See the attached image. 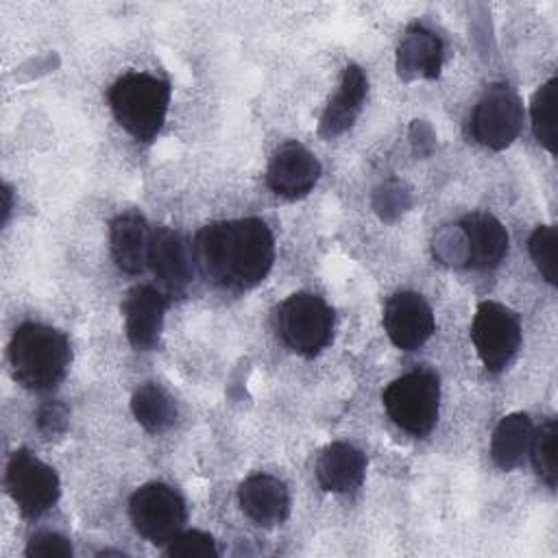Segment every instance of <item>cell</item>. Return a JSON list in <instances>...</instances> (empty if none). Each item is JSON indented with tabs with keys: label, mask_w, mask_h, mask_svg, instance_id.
Listing matches in <instances>:
<instances>
[{
	"label": "cell",
	"mask_w": 558,
	"mask_h": 558,
	"mask_svg": "<svg viewBox=\"0 0 558 558\" xmlns=\"http://www.w3.org/2000/svg\"><path fill=\"white\" fill-rule=\"evenodd\" d=\"M192 257L209 283L248 290L272 268L275 240L259 218L211 222L196 233Z\"/></svg>",
	"instance_id": "cell-1"
},
{
	"label": "cell",
	"mask_w": 558,
	"mask_h": 558,
	"mask_svg": "<svg viewBox=\"0 0 558 558\" xmlns=\"http://www.w3.org/2000/svg\"><path fill=\"white\" fill-rule=\"evenodd\" d=\"M72 351L68 338L48 325L24 323L9 342L13 377L28 390L46 392L59 386L70 366Z\"/></svg>",
	"instance_id": "cell-2"
},
{
	"label": "cell",
	"mask_w": 558,
	"mask_h": 558,
	"mask_svg": "<svg viewBox=\"0 0 558 558\" xmlns=\"http://www.w3.org/2000/svg\"><path fill=\"white\" fill-rule=\"evenodd\" d=\"M168 102V81L146 72H129L109 89V105L118 124L140 142H150L159 133Z\"/></svg>",
	"instance_id": "cell-3"
},
{
	"label": "cell",
	"mask_w": 558,
	"mask_h": 558,
	"mask_svg": "<svg viewBox=\"0 0 558 558\" xmlns=\"http://www.w3.org/2000/svg\"><path fill=\"white\" fill-rule=\"evenodd\" d=\"M381 399L388 416L401 429L425 436L438 418L440 384L434 371L416 368L388 384Z\"/></svg>",
	"instance_id": "cell-4"
},
{
	"label": "cell",
	"mask_w": 558,
	"mask_h": 558,
	"mask_svg": "<svg viewBox=\"0 0 558 558\" xmlns=\"http://www.w3.org/2000/svg\"><path fill=\"white\" fill-rule=\"evenodd\" d=\"M277 331L288 349L312 357L331 340L333 312L312 292L290 294L277 307Z\"/></svg>",
	"instance_id": "cell-5"
},
{
	"label": "cell",
	"mask_w": 558,
	"mask_h": 558,
	"mask_svg": "<svg viewBox=\"0 0 558 558\" xmlns=\"http://www.w3.org/2000/svg\"><path fill=\"white\" fill-rule=\"evenodd\" d=\"M133 527L150 543L163 545L172 541L185 523L183 497L161 482L137 488L129 501Z\"/></svg>",
	"instance_id": "cell-6"
},
{
	"label": "cell",
	"mask_w": 558,
	"mask_h": 558,
	"mask_svg": "<svg viewBox=\"0 0 558 558\" xmlns=\"http://www.w3.org/2000/svg\"><path fill=\"white\" fill-rule=\"evenodd\" d=\"M471 340L482 364L490 373L504 371L521 344V325L517 314L495 301L480 303L471 325Z\"/></svg>",
	"instance_id": "cell-7"
},
{
	"label": "cell",
	"mask_w": 558,
	"mask_h": 558,
	"mask_svg": "<svg viewBox=\"0 0 558 558\" xmlns=\"http://www.w3.org/2000/svg\"><path fill=\"white\" fill-rule=\"evenodd\" d=\"M523 124V105L510 85H490L471 116V135L477 144L501 150L510 146Z\"/></svg>",
	"instance_id": "cell-8"
},
{
	"label": "cell",
	"mask_w": 558,
	"mask_h": 558,
	"mask_svg": "<svg viewBox=\"0 0 558 558\" xmlns=\"http://www.w3.org/2000/svg\"><path fill=\"white\" fill-rule=\"evenodd\" d=\"M7 490L26 517H39L59 499V477L31 451L17 449L7 464Z\"/></svg>",
	"instance_id": "cell-9"
},
{
	"label": "cell",
	"mask_w": 558,
	"mask_h": 558,
	"mask_svg": "<svg viewBox=\"0 0 558 558\" xmlns=\"http://www.w3.org/2000/svg\"><path fill=\"white\" fill-rule=\"evenodd\" d=\"M384 327L395 347L414 351L434 333V314L416 292H397L384 307Z\"/></svg>",
	"instance_id": "cell-10"
},
{
	"label": "cell",
	"mask_w": 558,
	"mask_h": 558,
	"mask_svg": "<svg viewBox=\"0 0 558 558\" xmlns=\"http://www.w3.org/2000/svg\"><path fill=\"white\" fill-rule=\"evenodd\" d=\"M320 177L318 159L299 142L281 144L270 157L266 181L270 190L286 198L305 196Z\"/></svg>",
	"instance_id": "cell-11"
},
{
	"label": "cell",
	"mask_w": 558,
	"mask_h": 558,
	"mask_svg": "<svg viewBox=\"0 0 558 558\" xmlns=\"http://www.w3.org/2000/svg\"><path fill=\"white\" fill-rule=\"evenodd\" d=\"M148 266L168 292L181 294L192 281V255L183 235L168 227L150 231Z\"/></svg>",
	"instance_id": "cell-12"
},
{
	"label": "cell",
	"mask_w": 558,
	"mask_h": 558,
	"mask_svg": "<svg viewBox=\"0 0 558 558\" xmlns=\"http://www.w3.org/2000/svg\"><path fill=\"white\" fill-rule=\"evenodd\" d=\"M122 312L129 342L140 351H150L157 344L163 325V296L150 286H135L129 290Z\"/></svg>",
	"instance_id": "cell-13"
},
{
	"label": "cell",
	"mask_w": 558,
	"mask_h": 558,
	"mask_svg": "<svg viewBox=\"0 0 558 558\" xmlns=\"http://www.w3.org/2000/svg\"><path fill=\"white\" fill-rule=\"evenodd\" d=\"M238 499L242 512L264 527H272L286 521L290 512V495L286 484L266 473H257L244 480L238 490Z\"/></svg>",
	"instance_id": "cell-14"
},
{
	"label": "cell",
	"mask_w": 558,
	"mask_h": 558,
	"mask_svg": "<svg viewBox=\"0 0 558 558\" xmlns=\"http://www.w3.org/2000/svg\"><path fill=\"white\" fill-rule=\"evenodd\" d=\"M466 238V262L473 268H495L508 253V233L490 214H469L460 222Z\"/></svg>",
	"instance_id": "cell-15"
},
{
	"label": "cell",
	"mask_w": 558,
	"mask_h": 558,
	"mask_svg": "<svg viewBox=\"0 0 558 558\" xmlns=\"http://www.w3.org/2000/svg\"><path fill=\"white\" fill-rule=\"evenodd\" d=\"M109 242L113 262L122 272L137 275L148 266L150 229L140 214L126 211L116 216L109 229Z\"/></svg>",
	"instance_id": "cell-16"
},
{
	"label": "cell",
	"mask_w": 558,
	"mask_h": 558,
	"mask_svg": "<svg viewBox=\"0 0 558 558\" xmlns=\"http://www.w3.org/2000/svg\"><path fill=\"white\" fill-rule=\"evenodd\" d=\"M366 473L364 453L349 442H331L316 462V477L329 493L355 490Z\"/></svg>",
	"instance_id": "cell-17"
},
{
	"label": "cell",
	"mask_w": 558,
	"mask_h": 558,
	"mask_svg": "<svg viewBox=\"0 0 558 558\" xmlns=\"http://www.w3.org/2000/svg\"><path fill=\"white\" fill-rule=\"evenodd\" d=\"M442 65V41L423 26H410L397 48V68L403 78H436Z\"/></svg>",
	"instance_id": "cell-18"
},
{
	"label": "cell",
	"mask_w": 558,
	"mask_h": 558,
	"mask_svg": "<svg viewBox=\"0 0 558 558\" xmlns=\"http://www.w3.org/2000/svg\"><path fill=\"white\" fill-rule=\"evenodd\" d=\"M366 74L360 65H349L342 74L340 87L336 96L329 100L323 118H320V133L325 137H336L344 133L357 118L362 102L366 98Z\"/></svg>",
	"instance_id": "cell-19"
},
{
	"label": "cell",
	"mask_w": 558,
	"mask_h": 558,
	"mask_svg": "<svg viewBox=\"0 0 558 558\" xmlns=\"http://www.w3.org/2000/svg\"><path fill=\"white\" fill-rule=\"evenodd\" d=\"M534 427L527 414L514 412L499 421L490 440V458L501 471H512L521 464L530 449Z\"/></svg>",
	"instance_id": "cell-20"
},
{
	"label": "cell",
	"mask_w": 558,
	"mask_h": 558,
	"mask_svg": "<svg viewBox=\"0 0 558 558\" xmlns=\"http://www.w3.org/2000/svg\"><path fill=\"white\" fill-rule=\"evenodd\" d=\"M131 412L146 432H163L177 418V405L157 384L140 386L131 397Z\"/></svg>",
	"instance_id": "cell-21"
},
{
	"label": "cell",
	"mask_w": 558,
	"mask_h": 558,
	"mask_svg": "<svg viewBox=\"0 0 558 558\" xmlns=\"http://www.w3.org/2000/svg\"><path fill=\"white\" fill-rule=\"evenodd\" d=\"M556 78L543 83L532 96V131L549 153H556Z\"/></svg>",
	"instance_id": "cell-22"
},
{
	"label": "cell",
	"mask_w": 558,
	"mask_h": 558,
	"mask_svg": "<svg viewBox=\"0 0 558 558\" xmlns=\"http://www.w3.org/2000/svg\"><path fill=\"white\" fill-rule=\"evenodd\" d=\"M556 434H558L556 421L547 418L532 434V440H530V458H532L534 471L549 488L556 486V475H558V471H556Z\"/></svg>",
	"instance_id": "cell-23"
},
{
	"label": "cell",
	"mask_w": 558,
	"mask_h": 558,
	"mask_svg": "<svg viewBox=\"0 0 558 558\" xmlns=\"http://www.w3.org/2000/svg\"><path fill=\"white\" fill-rule=\"evenodd\" d=\"M527 246L541 275L549 283H556V229L551 225L536 227L530 235Z\"/></svg>",
	"instance_id": "cell-24"
},
{
	"label": "cell",
	"mask_w": 558,
	"mask_h": 558,
	"mask_svg": "<svg viewBox=\"0 0 558 558\" xmlns=\"http://www.w3.org/2000/svg\"><path fill=\"white\" fill-rule=\"evenodd\" d=\"M166 554L174 558H211L218 551L209 534L201 530H187V532H179L172 541H168Z\"/></svg>",
	"instance_id": "cell-25"
},
{
	"label": "cell",
	"mask_w": 558,
	"mask_h": 558,
	"mask_svg": "<svg viewBox=\"0 0 558 558\" xmlns=\"http://www.w3.org/2000/svg\"><path fill=\"white\" fill-rule=\"evenodd\" d=\"M26 556L31 558H70L72 545L65 536L57 532H39L26 545Z\"/></svg>",
	"instance_id": "cell-26"
},
{
	"label": "cell",
	"mask_w": 558,
	"mask_h": 558,
	"mask_svg": "<svg viewBox=\"0 0 558 558\" xmlns=\"http://www.w3.org/2000/svg\"><path fill=\"white\" fill-rule=\"evenodd\" d=\"M37 427L46 438L63 434L68 427V410L57 401L44 403L37 412Z\"/></svg>",
	"instance_id": "cell-27"
},
{
	"label": "cell",
	"mask_w": 558,
	"mask_h": 558,
	"mask_svg": "<svg viewBox=\"0 0 558 558\" xmlns=\"http://www.w3.org/2000/svg\"><path fill=\"white\" fill-rule=\"evenodd\" d=\"M2 196H4V209H2V214H4V220H7V218H9V211H11V187H9V185L2 187Z\"/></svg>",
	"instance_id": "cell-28"
}]
</instances>
